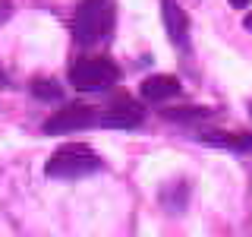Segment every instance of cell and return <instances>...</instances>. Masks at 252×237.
I'll list each match as a JSON object with an SVG mask.
<instances>
[{
  "instance_id": "obj_2",
  "label": "cell",
  "mask_w": 252,
  "mask_h": 237,
  "mask_svg": "<svg viewBox=\"0 0 252 237\" xmlns=\"http://www.w3.org/2000/svg\"><path fill=\"white\" fill-rule=\"evenodd\" d=\"M110 0H82L73 19V38L79 44H94L107 35L110 29Z\"/></svg>"
},
{
  "instance_id": "obj_3",
  "label": "cell",
  "mask_w": 252,
  "mask_h": 237,
  "mask_svg": "<svg viewBox=\"0 0 252 237\" xmlns=\"http://www.w3.org/2000/svg\"><path fill=\"white\" fill-rule=\"evenodd\" d=\"M117 79H120V70L107 57H82L69 70V82L79 92H101L110 82H117Z\"/></svg>"
},
{
  "instance_id": "obj_11",
  "label": "cell",
  "mask_w": 252,
  "mask_h": 237,
  "mask_svg": "<svg viewBox=\"0 0 252 237\" xmlns=\"http://www.w3.org/2000/svg\"><path fill=\"white\" fill-rule=\"evenodd\" d=\"M230 6H236V10H243V6H249V0H227Z\"/></svg>"
},
{
  "instance_id": "obj_4",
  "label": "cell",
  "mask_w": 252,
  "mask_h": 237,
  "mask_svg": "<svg viewBox=\"0 0 252 237\" xmlns=\"http://www.w3.org/2000/svg\"><path fill=\"white\" fill-rule=\"evenodd\" d=\"M94 120H98V111H94L92 105H66L44 123V133L47 136H60V133H73V130L94 126Z\"/></svg>"
},
{
  "instance_id": "obj_1",
  "label": "cell",
  "mask_w": 252,
  "mask_h": 237,
  "mask_svg": "<svg viewBox=\"0 0 252 237\" xmlns=\"http://www.w3.org/2000/svg\"><path fill=\"white\" fill-rule=\"evenodd\" d=\"M98 168H101V158L89 146H63L47 158L44 174L54 180H76V177H85V174H94Z\"/></svg>"
},
{
  "instance_id": "obj_9",
  "label": "cell",
  "mask_w": 252,
  "mask_h": 237,
  "mask_svg": "<svg viewBox=\"0 0 252 237\" xmlns=\"http://www.w3.org/2000/svg\"><path fill=\"white\" fill-rule=\"evenodd\" d=\"M161 117H164V120H173V123H189V120H205V117H211V111L208 108L183 105V108H164Z\"/></svg>"
},
{
  "instance_id": "obj_8",
  "label": "cell",
  "mask_w": 252,
  "mask_h": 237,
  "mask_svg": "<svg viewBox=\"0 0 252 237\" xmlns=\"http://www.w3.org/2000/svg\"><path fill=\"white\" fill-rule=\"evenodd\" d=\"M139 92H142V98H148V101L177 98L180 95V79H173V76H148Z\"/></svg>"
},
{
  "instance_id": "obj_6",
  "label": "cell",
  "mask_w": 252,
  "mask_h": 237,
  "mask_svg": "<svg viewBox=\"0 0 252 237\" xmlns=\"http://www.w3.org/2000/svg\"><path fill=\"white\" fill-rule=\"evenodd\" d=\"M161 13H164V29H167L170 41L177 47H189V16L183 13V6L177 0H161Z\"/></svg>"
},
{
  "instance_id": "obj_7",
  "label": "cell",
  "mask_w": 252,
  "mask_h": 237,
  "mask_svg": "<svg viewBox=\"0 0 252 237\" xmlns=\"http://www.w3.org/2000/svg\"><path fill=\"white\" fill-rule=\"evenodd\" d=\"M208 146L218 149H230V152H252V133H224V130H211L199 136Z\"/></svg>"
},
{
  "instance_id": "obj_5",
  "label": "cell",
  "mask_w": 252,
  "mask_h": 237,
  "mask_svg": "<svg viewBox=\"0 0 252 237\" xmlns=\"http://www.w3.org/2000/svg\"><path fill=\"white\" fill-rule=\"evenodd\" d=\"M142 120H145V108L132 101L129 95L114 98V105L101 114V126H110V130H136L142 126Z\"/></svg>"
},
{
  "instance_id": "obj_13",
  "label": "cell",
  "mask_w": 252,
  "mask_h": 237,
  "mask_svg": "<svg viewBox=\"0 0 252 237\" xmlns=\"http://www.w3.org/2000/svg\"><path fill=\"white\" fill-rule=\"evenodd\" d=\"M249 114H252V108H249Z\"/></svg>"
},
{
  "instance_id": "obj_12",
  "label": "cell",
  "mask_w": 252,
  "mask_h": 237,
  "mask_svg": "<svg viewBox=\"0 0 252 237\" xmlns=\"http://www.w3.org/2000/svg\"><path fill=\"white\" fill-rule=\"evenodd\" d=\"M246 29H249V32H252V16H246Z\"/></svg>"
},
{
  "instance_id": "obj_10",
  "label": "cell",
  "mask_w": 252,
  "mask_h": 237,
  "mask_svg": "<svg viewBox=\"0 0 252 237\" xmlns=\"http://www.w3.org/2000/svg\"><path fill=\"white\" fill-rule=\"evenodd\" d=\"M29 89H32V95H35L38 101H57V98H63V89H60L57 79H35Z\"/></svg>"
}]
</instances>
